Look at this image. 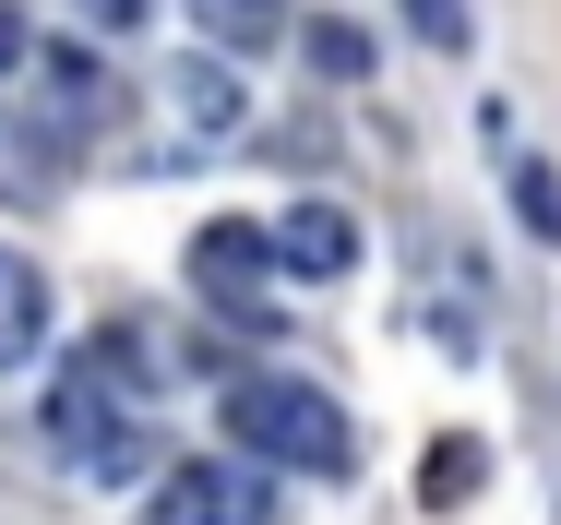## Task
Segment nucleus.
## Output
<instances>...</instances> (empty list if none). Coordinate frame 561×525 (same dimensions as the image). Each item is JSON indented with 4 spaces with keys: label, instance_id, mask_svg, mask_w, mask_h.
I'll list each match as a JSON object with an SVG mask.
<instances>
[{
    "label": "nucleus",
    "instance_id": "f257e3e1",
    "mask_svg": "<svg viewBox=\"0 0 561 525\" xmlns=\"http://www.w3.org/2000/svg\"><path fill=\"white\" fill-rule=\"evenodd\" d=\"M227 442H251L263 466H311V478H346L358 442H346V407L323 383H287V370H251L227 383Z\"/></svg>",
    "mask_w": 561,
    "mask_h": 525
},
{
    "label": "nucleus",
    "instance_id": "f03ea898",
    "mask_svg": "<svg viewBox=\"0 0 561 525\" xmlns=\"http://www.w3.org/2000/svg\"><path fill=\"white\" fill-rule=\"evenodd\" d=\"M48 442H60L84 478H131L144 430H131V407H119V370H108V358H72V370L48 383Z\"/></svg>",
    "mask_w": 561,
    "mask_h": 525
},
{
    "label": "nucleus",
    "instance_id": "7ed1b4c3",
    "mask_svg": "<svg viewBox=\"0 0 561 525\" xmlns=\"http://www.w3.org/2000/svg\"><path fill=\"white\" fill-rule=\"evenodd\" d=\"M263 275H275V239H263V227H239V215H216V227L192 239V287H204L216 311L263 322Z\"/></svg>",
    "mask_w": 561,
    "mask_h": 525
},
{
    "label": "nucleus",
    "instance_id": "20e7f679",
    "mask_svg": "<svg viewBox=\"0 0 561 525\" xmlns=\"http://www.w3.org/2000/svg\"><path fill=\"white\" fill-rule=\"evenodd\" d=\"M144 525H263V490L239 466H168L156 502H144Z\"/></svg>",
    "mask_w": 561,
    "mask_h": 525
},
{
    "label": "nucleus",
    "instance_id": "39448f33",
    "mask_svg": "<svg viewBox=\"0 0 561 525\" xmlns=\"http://www.w3.org/2000/svg\"><path fill=\"white\" fill-rule=\"evenodd\" d=\"M263 239H275V275H311V287H335L358 263V215L346 204H287V227H263Z\"/></svg>",
    "mask_w": 561,
    "mask_h": 525
},
{
    "label": "nucleus",
    "instance_id": "423d86ee",
    "mask_svg": "<svg viewBox=\"0 0 561 525\" xmlns=\"http://www.w3.org/2000/svg\"><path fill=\"white\" fill-rule=\"evenodd\" d=\"M36 346H48V275L24 251H0V370H24Z\"/></svg>",
    "mask_w": 561,
    "mask_h": 525
},
{
    "label": "nucleus",
    "instance_id": "0eeeda50",
    "mask_svg": "<svg viewBox=\"0 0 561 525\" xmlns=\"http://www.w3.org/2000/svg\"><path fill=\"white\" fill-rule=\"evenodd\" d=\"M192 24H204V48L251 60V48H275V36L299 24V0H192Z\"/></svg>",
    "mask_w": 561,
    "mask_h": 525
},
{
    "label": "nucleus",
    "instance_id": "6e6552de",
    "mask_svg": "<svg viewBox=\"0 0 561 525\" xmlns=\"http://www.w3.org/2000/svg\"><path fill=\"white\" fill-rule=\"evenodd\" d=\"M168 107H180V119H192V132H239V72H227V60H180V72H168Z\"/></svg>",
    "mask_w": 561,
    "mask_h": 525
},
{
    "label": "nucleus",
    "instance_id": "1a4fd4ad",
    "mask_svg": "<svg viewBox=\"0 0 561 525\" xmlns=\"http://www.w3.org/2000/svg\"><path fill=\"white\" fill-rule=\"evenodd\" d=\"M299 48H311V72H323V84H358V72H370V36H358L346 12H311V24H299Z\"/></svg>",
    "mask_w": 561,
    "mask_h": 525
},
{
    "label": "nucleus",
    "instance_id": "9d476101",
    "mask_svg": "<svg viewBox=\"0 0 561 525\" xmlns=\"http://www.w3.org/2000/svg\"><path fill=\"white\" fill-rule=\"evenodd\" d=\"M48 96H60V119H96V107H108V72H96L84 48H60V60H48Z\"/></svg>",
    "mask_w": 561,
    "mask_h": 525
},
{
    "label": "nucleus",
    "instance_id": "9b49d317",
    "mask_svg": "<svg viewBox=\"0 0 561 525\" xmlns=\"http://www.w3.org/2000/svg\"><path fill=\"white\" fill-rule=\"evenodd\" d=\"M514 215H526L538 239H561V180L538 168V156H514Z\"/></svg>",
    "mask_w": 561,
    "mask_h": 525
},
{
    "label": "nucleus",
    "instance_id": "f8f14e48",
    "mask_svg": "<svg viewBox=\"0 0 561 525\" xmlns=\"http://www.w3.org/2000/svg\"><path fill=\"white\" fill-rule=\"evenodd\" d=\"M48 192V168H36V132H12L0 119V204H36Z\"/></svg>",
    "mask_w": 561,
    "mask_h": 525
},
{
    "label": "nucleus",
    "instance_id": "ddd939ff",
    "mask_svg": "<svg viewBox=\"0 0 561 525\" xmlns=\"http://www.w3.org/2000/svg\"><path fill=\"white\" fill-rule=\"evenodd\" d=\"M419 24V48H466V0H394Z\"/></svg>",
    "mask_w": 561,
    "mask_h": 525
},
{
    "label": "nucleus",
    "instance_id": "4468645a",
    "mask_svg": "<svg viewBox=\"0 0 561 525\" xmlns=\"http://www.w3.org/2000/svg\"><path fill=\"white\" fill-rule=\"evenodd\" d=\"M466 490H478V442H443L431 454V502H466Z\"/></svg>",
    "mask_w": 561,
    "mask_h": 525
},
{
    "label": "nucleus",
    "instance_id": "2eb2a0df",
    "mask_svg": "<svg viewBox=\"0 0 561 525\" xmlns=\"http://www.w3.org/2000/svg\"><path fill=\"white\" fill-rule=\"evenodd\" d=\"M12 72H36V24H24L12 0H0V84H12Z\"/></svg>",
    "mask_w": 561,
    "mask_h": 525
},
{
    "label": "nucleus",
    "instance_id": "dca6fc26",
    "mask_svg": "<svg viewBox=\"0 0 561 525\" xmlns=\"http://www.w3.org/2000/svg\"><path fill=\"white\" fill-rule=\"evenodd\" d=\"M72 12H84V24H108V36H119V24H144V0H72Z\"/></svg>",
    "mask_w": 561,
    "mask_h": 525
}]
</instances>
